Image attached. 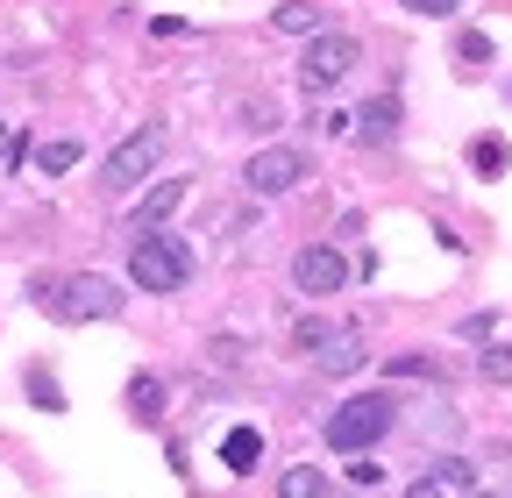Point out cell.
Listing matches in <instances>:
<instances>
[{
    "mask_svg": "<svg viewBox=\"0 0 512 498\" xmlns=\"http://www.w3.org/2000/svg\"><path fill=\"white\" fill-rule=\"evenodd\" d=\"M36 299H43L50 321H114L121 314V285L100 278V271H72L57 285H36Z\"/></svg>",
    "mask_w": 512,
    "mask_h": 498,
    "instance_id": "obj_1",
    "label": "cell"
},
{
    "mask_svg": "<svg viewBox=\"0 0 512 498\" xmlns=\"http://www.w3.org/2000/svg\"><path fill=\"white\" fill-rule=\"evenodd\" d=\"M392 420H399V406L384 399V392H356L349 406L328 413V449H342V456H370L384 434H392Z\"/></svg>",
    "mask_w": 512,
    "mask_h": 498,
    "instance_id": "obj_2",
    "label": "cell"
},
{
    "mask_svg": "<svg viewBox=\"0 0 512 498\" xmlns=\"http://www.w3.org/2000/svg\"><path fill=\"white\" fill-rule=\"evenodd\" d=\"M128 278H136L143 292H178L192 278V249L178 235H136V249H128Z\"/></svg>",
    "mask_w": 512,
    "mask_h": 498,
    "instance_id": "obj_3",
    "label": "cell"
},
{
    "mask_svg": "<svg viewBox=\"0 0 512 498\" xmlns=\"http://www.w3.org/2000/svg\"><path fill=\"white\" fill-rule=\"evenodd\" d=\"M164 129H157V121H150V129H136V136H128V143H114L107 150V164H100V178H107V193H136V185L164 164Z\"/></svg>",
    "mask_w": 512,
    "mask_h": 498,
    "instance_id": "obj_4",
    "label": "cell"
},
{
    "mask_svg": "<svg viewBox=\"0 0 512 498\" xmlns=\"http://www.w3.org/2000/svg\"><path fill=\"white\" fill-rule=\"evenodd\" d=\"M313 171V157L306 150H292V143H271V150H256L249 164H242V185L256 200H278V193H292V185Z\"/></svg>",
    "mask_w": 512,
    "mask_h": 498,
    "instance_id": "obj_5",
    "label": "cell"
},
{
    "mask_svg": "<svg viewBox=\"0 0 512 498\" xmlns=\"http://www.w3.org/2000/svg\"><path fill=\"white\" fill-rule=\"evenodd\" d=\"M349 65H356V43H349L342 29H320V36L306 43V57H299V86H306V93H328V86L349 79Z\"/></svg>",
    "mask_w": 512,
    "mask_h": 498,
    "instance_id": "obj_6",
    "label": "cell"
},
{
    "mask_svg": "<svg viewBox=\"0 0 512 498\" xmlns=\"http://www.w3.org/2000/svg\"><path fill=\"white\" fill-rule=\"evenodd\" d=\"M292 285H299L306 299H335V292L349 285V257H342V249H328V242H306L299 257H292Z\"/></svg>",
    "mask_w": 512,
    "mask_h": 498,
    "instance_id": "obj_7",
    "label": "cell"
},
{
    "mask_svg": "<svg viewBox=\"0 0 512 498\" xmlns=\"http://www.w3.org/2000/svg\"><path fill=\"white\" fill-rule=\"evenodd\" d=\"M185 193H192L185 178H157L150 193H143L136 207H128V228H136V235H157V228H164V221H171V214L185 207Z\"/></svg>",
    "mask_w": 512,
    "mask_h": 498,
    "instance_id": "obj_8",
    "label": "cell"
},
{
    "mask_svg": "<svg viewBox=\"0 0 512 498\" xmlns=\"http://www.w3.org/2000/svg\"><path fill=\"white\" fill-rule=\"evenodd\" d=\"M349 121H356V136H363V143H392V136H399V100H392V93H377V100H363Z\"/></svg>",
    "mask_w": 512,
    "mask_h": 498,
    "instance_id": "obj_9",
    "label": "cell"
},
{
    "mask_svg": "<svg viewBox=\"0 0 512 498\" xmlns=\"http://www.w3.org/2000/svg\"><path fill=\"white\" fill-rule=\"evenodd\" d=\"M313 363H320V378H349V370H363V342H356V328H335L328 349H320Z\"/></svg>",
    "mask_w": 512,
    "mask_h": 498,
    "instance_id": "obj_10",
    "label": "cell"
},
{
    "mask_svg": "<svg viewBox=\"0 0 512 498\" xmlns=\"http://www.w3.org/2000/svg\"><path fill=\"white\" fill-rule=\"evenodd\" d=\"M271 29H278V36H320V29H328V15H320L313 0H285V8H271Z\"/></svg>",
    "mask_w": 512,
    "mask_h": 498,
    "instance_id": "obj_11",
    "label": "cell"
},
{
    "mask_svg": "<svg viewBox=\"0 0 512 498\" xmlns=\"http://www.w3.org/2000/svg\"><path fill=\"white\" fill-rule=\"evenodd\" d=\"M256 456H264V434H256V427H235L228 442H221V463H228L235 477H249V470H256Z\"/></svg>",
    "mask_w": 512,
    "mask_h": 498,
    "instance_id": "obj_12",
    "label": "cell"
},
{
    "mask_svg": "<svg viewBox=\"0 0 512 498\" xmlns=\"http://www.w3.org/2000/svg\"><path fill=\"white\" fill-rule=\"evenodd\" d=\"M278 498H328V477H320L313 463H292V470L278 477Z\"/></svg>",
    "mask_w": 512,
    "mask_h": 498,
    "instance_id": "obj_13",
    "label": "cell"
},
{
    "mask_svg": "<svg viewBox=\"0 0 512 498\" xmlns=\"http://www.w3.org/2000/svg\"><path fill=\"white\" fill-rule=\"evenodd\" d=\"M128 413H136V420H157V413H164V378H136V385H128Z\"/></svg>",
    "mask_w": 512,
    "mask_h": 498,
    "instance_id": "obj_14",
    "label": "cell"
},
{
    "mask_svg": "<svg viewBox=\"0 0 512 498\" xmlns=\"http://www.w3.org/2000/svg\"><path fill=\"white\" fill-rule=\"evenodd\" d=\"M72 164H79V143H72V136H57V143H43V150H36V171H50V178H64Z\"/></svg>",
    "mask_w": 512,
    "mask_h": 498,
    "instance_id": "obj_15",
    "label": "cell"
},
{
    "mask_svg": "<svg viewBox=\"0 0 512 498\" xmlns=\"http://www.w3.org/2000/svg\"><path fill=\"white\" fill-rule=\"evenodd\" d=\"M477 370H484V385H512V349H505V342L477 349Z\"/></svg>",
    "mask_w": 512,
    "mask_h": 498,
    "instance_id": "obj_16",
    "label": "cell"
},
{
    "mask_svg": "<svg viewBox=\"0 0 512 498\" xmlns=\"http://www.w3.org/2000/svg\"><path fill=\"white\" fill-rule=\"evenodd\" d=\"M406 498H463V491L448 484V477H441V463H434L427 477H413V484H406Z\"/></svg>",
    "mask_w": 512,
    "mask_h": 498,
    "instance_id": "obj_17",
    "label": "cell"
},
{
    "mask_svg": "<svg viewBox=\"0 0 512 498\" xmlns=\"http://www.w3.org/2000/svg\"><path fill=\"white\" fill-rule=\"evenodd\" d=\"M328 335H335L328 321H299V328H292V349H313V356H320V349H328Z\"/></svg>",
    "mask_w": 512,
    "mask_h": 498,
    "instance_id": "obj_18",
    "label": "cell"
},
{
    "mask_svg": "<svg viewBox=\"0 0 512 498\" xmlns=\"http://www.w3.org/2000/svg\"><path fill=\"white\" fill-rule=\"evenodd\" d=\"M456 57H463V65H491V36H477V29H470V36L456 43Z\"/></svg>",
    "mask_w": 512,
    "mask_h": 498,
    "instance_id": "obj_19",
    "label": "cell"
},
{
    "mask_svg": "<svg viewBox=\"0 0 512 498\" xmlns=\"http://www.w3.org/2000/svg\"><path fill=\"white\" fill-rule=\"evenodd\" d=\"M29 399H36V406H50V413L64 406V399H57V385H50V370H29Z\"/></svg>",
    "mask_w": 512,
    "mask_h": 498,
    "instance_id": "obj_20",
    "label": "cell"
},
{
    "mask_svg": "<svg viewBox=\"0 0 512 498\" xmlns=\"http://www.w3.org/2000/svg\"><path fill=\"white\" fill-rule=\"evenodd\" d=\"M22 150H29V143L8 129V121H0V171H15V164H22Z\"/></svg>",
    "mask_w": 512,
    "mask_h": 498,
    "instance_id": "obj_21",
    "label": "cell"
},
{
    "mask_svg": "<svg viewBox=\"0 0 512 498\" xmlns=\"http://www.w3.org/2000/svg\"><path fill=\"white\" fill-rule=\"evenodd\" d=\"M477 171H491V178L505 171V143H498V136H484V143H477Z\"/></svg>",
    "mask_w": 512,
    "mask_h": 498,
    "instance_id": "obj_22",
    "label": "cell"
},
{
    "mask_svg": "<svg viewBox=\"0 0 512 498\" xmlns=\"http://www.w3.org/2000/svg\"><path fill=\"white\" fill-rule=\"evenodd\" d=\"M441 477H448V484H456V491H477V470H470L463 456H448V463H441Z\"/></svg>",
    "mask_w": 512,
    "mask_h": 498,
    "instance_id": "obj_23",
    "label": "cell"
},
{
    "mask_svg": "<svg viewBox=\"0 0 512 498\" xmlns=\"http://www.w3.org/2000/svg\"><path fill=\"white\" fill-rule=\"evenodd\" d=\"M392 378H434V363H427V356H399V363H392Z\"/></svg>",
    "mask_w": 512,
    "mask_h": 498,
    "instance_id": "obj_24",
    "label": "cell"
},
{
    "mask_svg": "<svg viewBox=\"0 0 512 498\" xmlns=\"http://www.w3.org/2000/svg\"><path fill=\"white\" fill-rule=\"evenodd\" d=\"M406 8H413V15H456L463 0H406Z\"/></svg>",
    "mask_w": 512,
    "mask_h": 498,
    "instance_id": "obj_25",
    "label": "cell"
},
{
    "mask_svg": "<svg viewBox=\"0 0 512 498\" xmlns=\"http://www.w3.org/2000/svg\"><path fill=\"white\" fill-rule=\"evenodd\" d=\"M463 498H498V491H463Z\"/></svg>",
    "mask_w": 512,
    "mask_h": 498,
    "instance_id": "obj_26",
    "label": "cell"
}]
</instances>
